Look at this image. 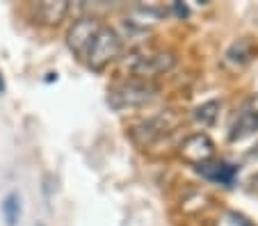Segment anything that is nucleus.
Instances as JSON below:
<instances>
[{"instance_id":"12","label":"nucleus","mask_w":258,"mask_h":226,"mask_svg":"<svg viewBox=\"0 0 258 226\" xmlns=\"http://www.w3.org/2000/svg\"><path fill=\"white\" fill-rule=\"evenodd\" d=\"M0 208H3V217H5V224L7 226H19L21 212H23L19 192H10V194L3 199V206H0Z\"/></svg>"},{"instance_id":"1","label":"nucleus","mask_w":258,"mask_h":226,"mask_svg":"<svg viewBox=\"0 0 258 226\" xmlns=\"http://www.w3.org/2000/svg\"><path fill=\"white\" fill-rule=\"evenodd\" d=\"M156 85H151L149 80H140V78H131L123 83L114 85L107 92V103L110 108L121 112V110H133V108H142V105L151 103L156 99Z\"/></svg>"},{"instance_id":"10","label":"nucleus","mask_w":258,"mask_h":226,"mask_svg":"<svg viewBox=\"0 0 258 226\" xmlns=\"http://www.w3.org/2000/svg\"><path fill=\"white\" fill-rule=\"evenodd\" d=\"M256 53H258V46L253 44L251 37H240V39H235L233 44L226 48V59H229L231 64L242 66V64L251 62V57Z\"/></svg>"},{"instance_id":"13","label":"nucleus","mask_w":258,"mask_h":226,"mask_svg":"<svg viewBox=\"0 0 258 226\" xmlns=\"http://www.w3.org/2000/svg\"><path fill=\"white\" fill-rule=\"evenodd\" d=\"M171 10H174V14L178 16V19H187V16H190V7H187L185 3H178V0L171 3Z\"/></svg>"},{"instance_id":"8","label":"nucleus","mask_w":258,"mask_h":226,"mask_svg":"<svg viewBox=\"0 0 258 226\" xmlns=\"http://www.w3.org/2000/svg\"><path fill=\"white\" fill-rule=\"evenodd\" d=\"M34 19L44 25H57L67 19L69 14V3L67 0H44V3H37L32 5Z\"/></svg>"},{"instance_id":"15","label":"nucleus","mask_w":258,"mask_h":226,"mask_svg":"<svg viewBox=\"0 0 258 226\" xmlns=\"http://www.w3.org/2000/svg\"><path fill=\"white\" fill-rule=\"evenodd\" d=\"M34 226H46V224H41V221H37V224H34Z\"/></svg>"},{"instance_id":"3","label":"nucleus","mask_w":258,"mask_h":226,"mask_svg":"<svg viewBox=\"0 0 258 226\" xmlns=\"http://www.w3.org/2000/svg\"><path fill=\"white\" fill-rule=\"evenodd\" d=\"M180 126H183V114L176 112V110H162V112L137 123L133 128V139L142 146H146V144L156 142V139H162L165 135H171Z\"/></svg>"},{"instance_id":"6","label":"nucleus","mask_w":258,"mask_h":226,"mask_svg":"<svg viewBox=\"0 0 258 226\" xmlns=\"http://www.w3.org/2000/svg\"><path fill=\"white\" fill-rule=\"evenodd\" d=\"M178 156L185 160V163L195 165H206L215 158V142L208 133H192L187 135L183 142L178 144Z\"/></svg>"},{"instance_id":"9","label":"nucleus","mask_w":258,"mask_h":226,"mask_svg":"<svg viewBox=\"0 0 258 226\" xmlns=\"http://www.w3.org/2000/svg\"><path fill=\"white\" fill-rule=\"evenodd\" d=\"M253 133H258V110L256 108L242 110V112L233 119V123H231L229 139L231 142H240V139L249 137V135H253Z\"/></svg>"},{"instance_id":"4","label":"nucleus","mask_w":258,"mask_h":226,"mask_svg":"<svg viewBox=\"0 0 258 226\" xmlns=\"http://www.w3.org/2000/svg\"><path fill=\"white\" fill-rule=\"evenodd\" d=\"M176 55L169 50H162V53H144V55H133L126 62V69L131 71L135 78L140 80H151L156 76L169 73L176 66Z\"/></svg>"},{"instance_id":"11","label":"nucleus","mask_w":258,"mask_h":226,"mask_svg":"<svg viewBox=\"0 0 258 226\" xmlns=\"http://www.w3.org/2000/svg\"><path fill=\"white\" fill-rule=\"evenodd\" d=\"M219 110H222V101L210 99V101H206V103L197 105L195 112H192V117H195V121L201 123L204 128H210V126H215V123H217Z\"/></svg>"},{"instance_id":"14","label":"nucleus","mask_w":258,"mask_h":226,"mask_svg":"<svg viewBox=\"0 0 258 226\" xmlns=\"http://www.w3.org/2000/svg\"><path fill=\"white\" fill-rule=\"evenodd\" d=\"M7 85H5V78H3V73H0V94H5Z\"/></svg>"},{"instance_id":"5","label":"nucleus","mask_w":258,"mask_h":226,"mask_svg":"<svg viewBox=\"0 0 258 226\" xmlns=\"http://www.w3.org/2000/svg\"><path fill=\"white\" fill-rule=\"evenodd\" d=\"M103 28V23L96 19V16H83V19H78L76 23L69 28L67 32V44L69 48L73 50V53L78 55V57L85 59V55H87L89 46H92L94 37L98 35V30Z\"/></svg>"},{"instance_id":"7","label":"nucleus","mask_w":258,"mask_h":226,"mask_svg":"<svg viewBox=\"0 0 258 226\" xmlns=\"http://www.w3.org/2000/svg\"><path fill=\"white\" fill-rule=\"evenodd\" d=\"M197 172L204 178H208V181H213V183H219V185H224V187H233L235 176H238V167L226 163V160H210V163H206V165H199Z\"/></svg>"},{"instance_id":"2","label":"nucleus","mask_w":258,"mask_h":226,"mask_svg":"<svg viewBox=\"0 0 258 226\" xmlns=\"http://www.w3.org/2000/svg\"><path fill=\"white\" fill-rule=\"evenodd\" d=\"M121 50H123L121 35L114 28H110V25H103L98 30V35L94 37L87 55H85V62H87L89 69L103 71L107 64H112L114 59L121 57Z\"/></svg>"}]
</instances>
